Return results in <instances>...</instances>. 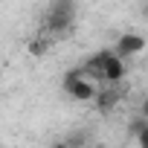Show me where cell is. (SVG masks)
<instances>
[{
    "label": "cell",
    "instance_id": "2",
    "mask_svg": "<svg viewBox=\"0 0 148 148\" xmlns=\"http://www.w3.org/2000/svg\"><path fill=\"white\" fill-rule=\"evenodd\" d=\"M61 87H64V93H67V96L79 99V102H93V99H96V93H99V87L93 84V79H87L84 73H82V67L70 70L67 76H64V82H61Z\"/></svg>",
    "mask_w": 148,
    "mask_h": 148
},
{
    "label": "cell",
    "instance_id": "3",
    "mask_svg": "<svg viewBox=\"0 0 148 148\" xmlns=\"http://www.w3.org/2000/svg\"><path fill=\"white\" fill-rule=\"evenodd\" d=\"M73 15H76V0H55V6L47 15V29L49 32H64L73 23Z\"/></svg>",
    "mask_w": 148,
    "mask_h": 148
},
{
    "label": "cell",
    "instance_id": "1",
    "mask_svg": "<svg viewBox=\"0 0 148 148\" xmlns=\"http://www.w3.org/2000/svg\"><path fill=\"white\" fill-rule=\"evenodd\" d=\"M125 58L116 52V49H102L96 55H90L84 64H82V73L87 79H96V82H108V84H119L125 79Z\"/></svg>",
    "mask_w": 148,
    "mask_h": 148
},
{
    "label": "cell",
    "instance_id": "4",
    "mask_svg": "<svg viewBox=\"0 0 148 148\" xmlns=\"http://www.w3.org/2000/svg\"><path fill=\"white\" fill-rule=\"evenodd\" d=\"M142 49H145V38H142L139 32H125V35H119V41H116V52H119L122 58L136 55V52H142Z\"/></svg>",
    "mask_w": 148,
    "mask_h": 148
},
{
    "label": "cell",
    "instance_id": "9",
    "mask_svg": "<svg viewBox=\"0 0 148 148\" xmlns=\"http://www.w3.org/2000/svg\"><path fill=\"white\" fill-rule=\"evenodd\" d=\"M52 148H70V142H67V139H64V142H55V145H52Z\"/></svg>",
    "mask_w": 148,
    "mask_h": 148
},
{
    "label": "cell",
    "instance_id": "7",
    "mask_svg": "<svg viewBox=\"0 0 148 148\" xmlns=\"http://www.w3.org/2000/svg\"><path fill=\"white\" fill-rule=\"evenodd\" d=\"M136 139H139V148H148V125L142 128V134H139Z\"/></svg>",
    "mask_w": 148,
    "mask_h": 148
},
{
    "label": "cell",
    "instance_id": "6",
    "mask_svg": "<svg viewBox=\"0 0 148 148\" xmlns=\"http://www.w3.org/2000/svg\"><path fill=\"white\" fill-rule=\"evenodd\" d=\"M49 44H52V41H47V38H35V41L29 44V52H32V55H44Z\"/></svg>",
    "mask_w": 148,
    "mask_h": 148
},
{
    "label": "cell",
    "instance_id": "5",
    "mask_svg": "<svg viewBox=\"0 0 148 148\" xmlns=\"http://www.w3.org/2000/svg\"><path fill=\"white\" fill-rule=\"evenodd\" d=\"M116 99H119V90H116V87H102V90L96 93V105H99V110H102V113L113 110Z\"/></svg>",
    "mask_w": 148,
    "mask_h": 148
},
{
    "label": "cell",
    "instance_id": "8",
    "mask_svg": "<svg viewBox=\"0 0 148 148\" xmlns=\"http://www.w3.org/2000/svg\"><path fill=\"white\" fill-rule=\"evenodd\" d=\"M139 113H142V116H145V119H148V99H145V102H142V108H139Z\"/></svg>",
    "mask_w": 148,
    "mask_h": 148
}]
</instances>
